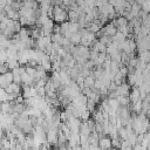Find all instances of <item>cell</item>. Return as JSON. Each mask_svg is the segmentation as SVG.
Here are the masks:
<instances>
[{
	"label": "cell",
	"mask_w": 150,
	"mask_h": 150,
	"mask_svg": "<svg viewBox=\"0 0 150 150\" xmlns=\"http://www.w3.org/2000/svg\"><path fill=\"white\" fill-rule=\"evenodd\" d=\"M53 20L59 25L68 20V14L64 7L61 5H53Z\"/></svg>",
	"instance_id": "6da1fadb"
},
{
	"label": "cell",
	"mask_w": 150,
	"mask_h": 150,
	"mask_svg": "<svg viewBox=\"0 0 150 150\" xmlns=\"http://www.w3.org/2000/svg\"><path fill=\"white\" fill-rule=\"evenodd\" d=\"M117 27L112 23V21L111 22H108V23H105L104 26H103V28L97 33L98 35H107V36H110V38H112L116 33H117Z\"/></svg>",
	"instance_id": "7a4b0ae2"
},
{
	"label": "cell",
	"mask_w": 150,
	"mask_h": 150,
	"mask_svg": "<svg viewBox=\"0 0 150 150\" xmlns=\"http://www.w3.org/2000/svg\"><path fill=\"white\" fill-rule=\"evenodd\" d=\"M98 146L104 149V150H110L112 148V144H111V138L108 137V136H102L100 137L98 139Z\"/></svg>",
	"instance_id": "3957f363"
},
{
	"label": "cell",
	"mask_w": 150,
	"mask_h": 150,
	"mask_svg": "<svg viewBox=\"0 0 150 150\" xmlns=\"http://www.w3.org/2000/svg\"><path fill=\"white\" fill-rule=\"evenodd\" d=\"M112 23H114V25L117 27V29L120 30V29L124 28L125 26H128L129 21H128V19H127L125 16H117L116 19L112 20Z\"/></svg>",
	"instance_id": "277c9868"
},
{
	"label": "cell",
	"mask_w": 150,
	"mask_h": 150,
	"mask_svg": "<svg viewBox=\"0 0 150 150\" xmlns=\"http://www.w3.org/2000/svg\"><path fill=\"white\" fill-rule=\"evenodd\" d=\"M68 39H69V41H70L73 45H75V46L80 45V43H81V32L79 30V32H76V33H71Z\"/></svg>",
	"instance_id": "5b68a950"
},
{
	"label": "cell",
	"mask_w": 150,
	"mask_h": 150,
	"mask_svg": "<svg viewBox=\"0 0 150 150\" xmlns=\"http://www.w3.org/2000/svg\"><path fill=\"white\" fill-rule=\"evenodd\" d=\"M94 83H95V77H94L93 74H89V75L86 76L84 80H83V86H84V87L93 88V87H94Z\"/></svg>",
	"instance_id": "8992f818"
},
{
	"label": "cell",
	"mask_w": 150,
	"mask_h": 150,
	"mask_svg": "<svg viewBox=\"0 0 150 150\" xmlns=\"http://www.w3.org/2000/svg\"><path fill=\"white\" fill-rule=\"evenodd\" d=\"M138 60L145 62V63H149L150 62V50H144V52H139L138 53Z\"/></svg>",
	"instance_id": "52a82bcc"
},
{
	"label": "cell",
	"mask_w": 150,
	"mask_h": 150,
	"mask_svg": "<svg viewBox=\"0 0 150 150\" xmlns=\"http://www.w3.org/2000/svg\"><path fill=\"white\" fill-rule=\"evenodd\" d=\"M116 100H117V102H118V104L121 105V107H129V104H130V98H129V96H117L116 97Z\"/></svg>",
	"instance_id": "ba28073f"
}]
</instances>
